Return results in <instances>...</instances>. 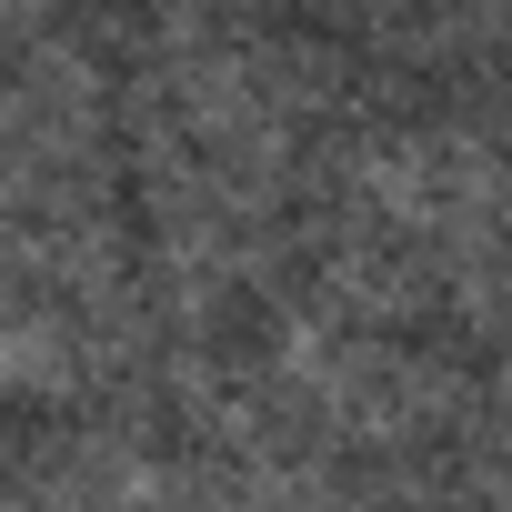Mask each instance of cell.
<instances>
[{
  "instance_id": "cell-1",
  "label": "cell",
  "mask_w": 512,
  "mask_h": 512,
  "mask_svg": "<svg viewBox=\"0 0 512 512\" xmlns=\"http://www.w3.org/2000/svg\"><path fill=\"white\" fill-rule=\"evenodd\" d=\"M492 412H502V432H512V362L492 372Z\"/></svg>"
}]
</instances>
